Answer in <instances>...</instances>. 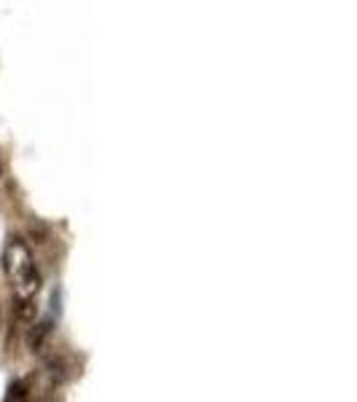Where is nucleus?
<instances>
[{"label":"nucleus","instance_id":"1","mask_svg":"<svg viewBox=\"0 0 357 402\" xmlns=\"http://www.w3.org/2000/svg\"><path fill=\"white\" fill-rule=\"evenodd\" d=\"M49 332H51L49 322H41V325L32 327V332H30V346H32V352H38V349L43 346V341H46Z\"/></svg>","mask_w":357,"mask_h":402},{"label":"nucleus","instance_id":"2","mask_svg":"<svg viewBox=\"0 0 357 402\" xmlns=\"http://www.w3.org/2000/svg\"><path fill=\"white\" fill-rule=\"evenodd\" d=\"M17 319L19 322H30V319H35V306L30 298H22V301L17 303Z\"/></svg>","mask_w":357,"mask_h":402},{"label":"nucleus","instance_id":"3","mask_svg":"<svg viewBox=\"0 0 357 402\" xmlns=\"http://www.w3.org/2000/svg\"><path fill=\"white\" fill-rule=\"evenodd\" d=\"M22 397H27V383L25 381L11 383V389H8V400H22Z\"/></svg>","mask_w":357,"mask_h":402}]
</instances>
